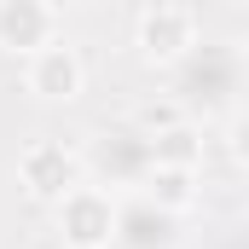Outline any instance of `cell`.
Listing matches in <instances>:
<instances>
[{
	"label": "cell",
	"mask_w": 249,
	"mask_h": 249,
	"mask_svg": "<svg viewBox=\"0 0 249 249\" xmlns=\"http://www.w3.org/2000/svg\"><path fill=\"white\" fill-rule=\"evenodd\" d=\"M53 29H58V18L47 6H35V0H0V47L41 53V47H53Z\"/></svg>",
	"instance_id": "5"
},
{
	"label": "cell",
	"mask_w": 249,
	"mask_h": 249,
	"mask_svg": "<svg viewBox=\"0 0 249 249\" xmlns=\"http://www.w3.org/2000/svg\"><path fill=\"white\" fill-rule=\"evenodd\" d=\"M58 220L70 232V249H105L110 244V197L93 186H70L58 203Z\"/></svg>",
	"instance_id": "4"
},
{
	"label": "cell",
	"mask_w": 249,
	"mask_h": 249,
	"mask_svg": "<svg viewBox=\"0 0 249 249\" xmlns=\"http://www.w3.org/2000/svg\"><path fill=\"white\" fill-rule=\"evenodd\" d=\"M180 244V214L174 203L139 191L122 209H110V244L105 249H174Z\"/></svg>",
	"instance_id": "3"
},
{
	"label": "cell",
	"mask_w": 249,
	"mask_h": 249,
	"mask_svg": "<svg viewBox=\"0 0 249 249\" xmlns=\"http://www.w3.org/2000/svg\"><path fill=\"white\" fill-rule=\"evenodd\" d=\"M139 35H145V47L151 53H186L191 41V12H180V6H162V12H145V23H139Z\"/></svg>",
	"instance_id": "7"
},
{
	"label": "cell",
	"mask_w": 249,
	"mask_h": 249,
	"mask_svg": "<svg viewBox=\"0 0 249 249\" xmlns=\"http://www.w3.org/2000/svg\"><path fill=\"white\" fill-rule=\"evenodd\" d=\"M87 174L99 186H145L157 174V139H145L139 127H105L87 151Z\"/></svg>",
	"instance_id": "2"
},
{
	"label": "cell",
	"mask_w": 249,
	"mask_h": 249,
	"mask_svg": "<svg viewBox=\"0 0 249 249\" xmlns=\"http://www.w3.org/2000/svg\"><path fill=\"white\" fill-rule=\"evenodd\" d=\"M29 87H35L41 99H75V87H81V64L53 41V47H41L35 64H29Z\"/></svg>",
	"instance_id": "6"
},
{
	"label": "cell",
	"mask_w": 249,
	"mask_h": 249,
	"mask_svg": "<svg viewBox=\"0 0 249 249\" xmlns=\"http://www.w3.org/2000/svg\"><path fill=\"white\" fill-rule=\"evenodd\" d=\"M238 93H244V58H238V47H226V41H191L180 53V64H174V99L186 110L220 116V110L238 105Z\"/></svg>",
	"instance_id": "1"
}]
</instances>
